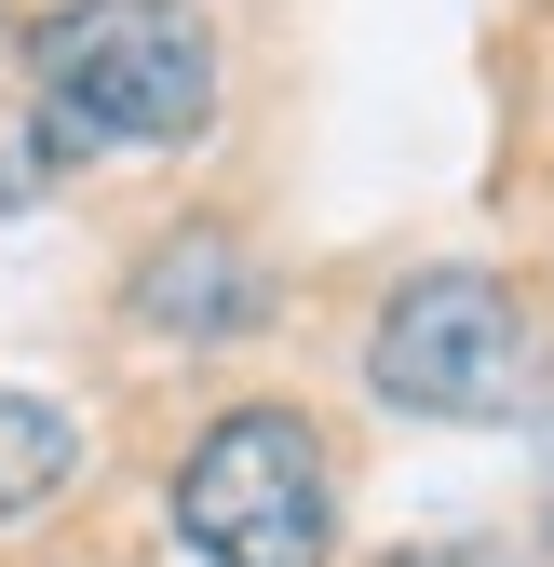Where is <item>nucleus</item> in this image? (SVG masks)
Wrapping results in <instances>:
<instances>
[{"label": "nucleus", "instance_id": "obj_5", "mask_svg": "<svg viewBox=\"0 0 554 567\" xmlns=\"http://www.w3.org/2000/svg\"><path fill=\"white\" fill-rule=\"evenodd\" d=\"M68 473H82V419H68L54 392H14V379H0V527L41 514Z\"/></svg>", "mask_w": 554, "mask_h": 567}, {"label": "nucleus", "instance_id": "obj_4", "mask_svg": "<svg viewBox=\"0 0 554 567\" xmlns=\"http://www.w3.org/2000/svg\"><path fill=\"white\" fill-rule=\"evenodd\" d=\"M122 311L150 324V338H189V351H217V338H257V324H270V270L244 257V230L189 217V230H163L150 257H135Z\"/></svg>", "mask_w": 554, "mask_h": 567}, {"label": "nucleus", "instance_id": "obj_2", "mask_svg": "<svg viewBox=\"0 0 554 567\" xmlns=\"http://www.w3.org/2000/svg\"><path fill=\"white\" fill-rule=\"evenodd\" d=\"M527 379H541L527 298H514L501 270H473V257L406 270L392 298H379V324H366V392L392 419H514Z\"/></svg>", "mask_w": 554, "mask_h": 567}, {"label": "nucleus", "instance_id": "obj_1", "mask_svg": "<svg viewBox=\"0 0 554 567\" xmlns=\"http://www.w3.org/2000/svg\"><path fill=\"white\" fill-rule=\"evenodd\" d=\"M217 122V28L189 0H54L28 28V150H189Z\"/></svg>", "mask_w": 554, "mask_h": 567}, {"label": "nucleus", "instance_id": "obj_3", "mask_svg": "<svg viewBox=\"0 0 554 567\" xmlns=\"http://www.w3.org/2000/svg\"><path fill=\"white\" fill-rule=\"evenodd\" d=\"M176 540L203 567H325L338 554V486L298 405H230L176 460Z\"/></svg>", "mask_w": 554, "mask_h": 567}, {"label": "nucleus", "instance_id": "obj_6", "mask_svg": "<svg viewBox=\"0 0 554 567\" xmlns=\"http://www.w3.org/2000/svg\"><path fill=\"white\" fill-rule=\"evenodd\" d=\"M392 567H527L514 540H420V554H392Z\"/></svg>", "mask_w": 554, "mask_h": 567}]
</instances>
